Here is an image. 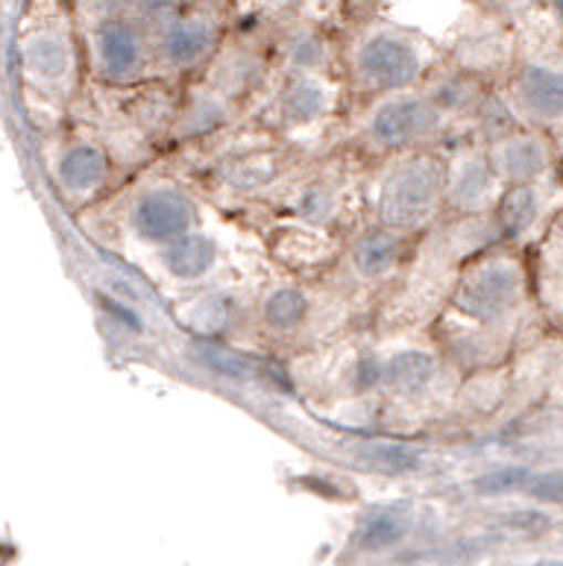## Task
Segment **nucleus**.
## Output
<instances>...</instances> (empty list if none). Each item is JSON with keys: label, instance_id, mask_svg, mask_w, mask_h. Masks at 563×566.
Returning a JSON list of instances; mask_svg holds the SVG:
<instances>
[{"label": "nucleus", "instance_id": "nucleus-23", "mask_svg": "<svg viewBox=\"0 0 563 566\" xmlns=\"http://www.w3.org/2000/svg\"><path fill=\"white\" fill-rule=\"evenodd\" d=\"M525 479H529V475L522 473V470H499V473L488 475V479H481L479 491H484V493L513 491V488L525 484Z\"/></svg>", "mask_w": 563, "mask_h": 566}, {"label": "nucleus", "instance_id": "nucleus-24", "mask_svg": "<svg viewBox=\"0 0 563 566\" xmlns=\"http://www.w3.org/2000/svg\"><path fill=\"white\" fill-rule=\"evenodd\" d=\"M531 493L543 502H563V473L540 475L538 482L531 484Z\"/></svg>", "mask_w": 563, "mask_h": 566}, {"label": "nucleus", "instance_id": "nucleus-25", "mask_svg": "<svg viewBox=\"0 0 563 566\" xmlns=\"http://www.w3.org/2000/svg\"><path fill=\"white\" fill-rule=\"evenodd\" d=\"M552 9H555V15L563 21V0H552Z\"/></svg>", "mask_w": 563, "mask_h": 566}, {"label": "nucleus", "instance_id": "nucleus-10", "mask_svg": "<svg viewBox=\"0 0 563 566\" xmlns=\"http://www.w3.org/2000/svg\"><path fill=\"white\" fill-rule=\"evenodd\" d=\"M103 174H106V161H103V153L94 147H74L60 161L62 186L74 195L92 191L103 179Z\"/></svg>", "mask_w": 563, "mask_h": 566}, {"label": "nucleus", "instance_id": "nucleus-17", "mask_svg": "<svg viewBox=\"0 0 563 566\" xmlns=\"http://www.w3.org/2000/svg\"><path fill=\"white\" fill-rule=\"evenodd\" d=\"M323 101H326V97H323L317 83H312V80H300V83H294L285 92L282 109H285L288 118L309 120L323 109Z\"/></svg>", "mask_w": 563, "mask_h": 566}, {"label": "nucleus", "instance_id": "nucleus-13", "mask_svg": "<svg viewBox=\"0 0 563 566\" xmlns=\"http://www.w3.org/2000/svg\"><path fill=\"white\" fill-rule=\"evenodd\" d=\"M355 268L367 276H378L394 268V262L399 259V241L387 232H371L364 235L353 250Z\"/></svg>", "mask_w": 563, "mask_h": 566}, {"label": "nucleus", "instance_id": "nucleus-12", "mask_svg": "<svg viewBox=\"0 0 563 566\" xmlns=\"http://www.w3.org/2000/svg\"><path fill=\"white\" fill-rule=\"evenodd\" d=\"M546 147L538 138H517L499 153V168L513 179H531L546 168Z\"/></svg>", "mask_w": 563, "mask_h": 566}, {"label": "nucleus", "instance_id": "nucleus-16", "mask_svg": "<svg viewBox=\"0 0 563 566\" xmlns=\"http://www.w3.org/2000/svg\"><path fill=\"white\" fill-rule=\"evenodd\" d=\"M305 308H309V303H305V296L300 291L282 287L277 294H270V300L264 303V317L279 329H291V326L303 321Z\"/></svg>", "mask_w": 563, "mask_h": 566}, {"label": "nucleus", "instance_id": "nucleus-15", "mask_svg": "<svg viewBox=\"0 0 563 566\" xmlns=\"http://www.w3.org/2000/svg\"><path fill=\"white\" fill-rule=\"evenodd\" d=\"M499 214H502L504 229H508L511 235H522V232H529V229L534 227V220H538L540 195L529 186L513 188L511 195L502 200V209H499Z\"/></svg>", "mask_w": 563, "mask_h": 566}, {"label": "nucleus", "instance_id": "nucleus-11", "mask_svg": "<svg viewBox=\"0 0 563 566\" xmlns=\"http://www.w3.org/2000/svg\"><path fill=\"white\" fill-rule=\"evenodd\" d=\"M27 69L44 80H60L71 65V53L62 35L56 33H35L24 48Z\"/></svg>", "mask_w": 563, "mask_h": 566}, {"label": "nucleus", "instance_id": "nucleus-9", "mask_svg": "<svg viewBox=\"0 0 563 566\" xmlns=\"http://www.w3.org/2000/svg\"><path fill=\"white\" fill-rule=\"evenodd\" d=\"M215 244L202 235H183L174 238L165 250V264L170 273H177L183 280H197L215 264Z\"/></svg>", "mask_w": 563, "mask_h": 566}, {"label": "nucleus", "instance_id": "nucleus-1", "mask_svg": "<svg viewBox=\"0 0 563 566\" xmlns=\"http://www.w3.org/2000/svg\"><path fill=\"white\" fill-rule=\"evenodd\" d=\"M440 165L431 159H411L387 179L382 195V218L394 227H414L431 212L440 195Z\"/></svg>", "mask_w": 563, "mask_h": 566}, {"label": "nucleus", "instance_id": "nucleus-20", "mask_svg": "<svg viewBox=\"0 0 563 566\" xmlns=\"http://www.w3.org/2000/svg\"><path fill=\"white\" fill-rule=\"evenodd\" d=\"M399 534H403V525L396 523L394 516H378L364 528L362 541L367 549H378V546H390Z\"/></svg>", "mask_w": 563, "mask_h": 566}, {"label": "nucleus", "instance_id": "nucleus-2", "mask_svg": "<svg viewBox=\"0 0 563 566\" xmlns=\"http://www.w3.org/2000/svg\"><path fill=\"white\" fill-rule=\"evenodd\" d=\"M358 71L376 85H405L411 83L420 71V53L414 51L411 42L394 33H373L358 48Z\"/></svg>", "mask_w": 563, "mask_h": 566}, {"label": "nucleus", "instance_id": "nucleus-4", "mask_svg": "<svg viewBox=\"0 0 563 566\" xmlns=\"http://www.w3.org/2000/svg\"><path fill=\"white\" fill-rule=\"evenodd\" d=\"M94 51H97L101 71L112 80H124L142 69V35L124 18H110L94 30Z\"/></svg>", "mask_w": 563, "mask_h": 566}, {"label": "nucleus", "instance_id": "nucleus-18", "mask_svg": "<svg viewBox=\"0 0 563 566\" xmlns=\"http://www.w3.org/2000/svg\"><path fill=\"white\" fill-rule=\"evenodd\" d=\"M493 188V174H490L488 165H481L479 159L467 161L461 170H458V179H455V197L461 203H476L484 195H490Z\"/></svg>", "mask_w": 563, "mask_h": 566}, {"label": "nucleus", "instance_id": "nucleus-19", "mask_svg": "<svg viewBox=\"0 0 563 566\" xmlns=\"http://www.w3.org/2000/svg\"><path fill=\"white\" fill-rule=\"evenodd\" d=\"M229 317V305L220 300V296H209V300H202L191 314V323L197 329L202 332H215L220 329Z\"/></svg>", "mask_w": 563, "mask_h": 566}, {"label": "nucleus", "instance_id": "nucleus-5", "mask_svg": "<svg viewBox=\"0 0 563 566\" xmlns=\"http://www.w3.org/2000/svg\"><path fill=\"white\" fill-rule=\"evenodd\" d=\"M133 220L138 235L147 241H174L179 232H186L191 220V203L174 191H153L138 200Z\"/></svg>", "mask_w": 563, "mask_h": 566}, {"label": "nucleus", "instance_id": "nucleus-14", "mask_svg": "<svg viewBox=\"0 0 563 566\" xmlns=\"http://www.w3.org/2000/svg\"><path fill=\"white\" fill-rule=\"evenodd\" d=\"M431 376H435V361L426 353L396 355L390 367H387V379H390V385L396 390H403V394H414V390L426 388Z\"/></svg>", "mask_w": 563, "mask_h": 566}, {"label": "nucleus", "instance_id": "nucleus-3", "mask_svg": "<svg viewBox=\"0 0 563 566\" xmlns=\"http://www.w3.org/2000/svg\"><path fill=\"white\" fill-rule=\"evenodd\" d=\"M520 271L508 262H493L481 268L467 285L461 287L463 312L481 321H497L520 296Z\"/></svg>", "mask_w": 563, "mask_h": 566}, {"label": "nucleus", "instance_id": "nucleus-7", "mask_svg": "<svg viewBox=\"0 0 563 566\" xmlns=\"http://www.w3.org/2000/svg\"><path fill=\"white\" fill-rule=\"evenodd\" d=\"M431 124L429 106L417 97L408 101H394L382 106L373 118V136L382 144H405L426 133Z\"/></svg>", "mask_w": 563, "mask_h": 566}, {"label": "nucleus", "instance_id": "nucleus-21", "mask_svg": "<svg viewBox=\"0 0 563 566\" xmlns=\"http://www.w3.org/2000/svg\"><path fill=\"white\" fill-rule=\"evenodd\" d=\"M206 361H209V367H215L218 373H223V376H232V379H244V376H250V364L241 358V355H232V353H220V349H206Z\"/></svg>", "mask_w": 563, "mask_h": 566}, {"label": "nucleus", "instance_id": "nucleus-22", "mask_svg": "<svg viewBox=\"0 0 563 566\" xmlns=\"http://www.w3.org/2000/svg\"><path fill=\"white\" fill-rule=\"evenodd\" d=\"M371 458L373 464L385 467V470H414L417 467V458L399 447H376L371 449Z\"/></svg>", "mask_w": 563, "mask_h": 566}, {"label": "nucleus", "instance_id": "nucleus-6", "mask_svg": "<svg viewBox=\"0 0 563 566\" xmlns=\"http://www.w3.org/2000/svg\"><path fill=\"white\" fill-rule=\"evenodd\" d=\"M517 97L538 118H563V65L529 62L517 76Z\"/></svg>", "mask_w": 563, "mask_h": 566}, {"label": "nucleus", "instance_id": "nucleus-8", "mask_svg": "<svg viewBox=\"0 0 563 566\" xmlns=\"http://www.w3.org/2000/svg\"><path fill=\"white\" fill-rule=\"evenodd\" d=\"M209 21L202 18H179L161 33V53L168 56L174 65H188V62L200 60L202 53L211 48Z\"/></svg>", "mask_w": 563, "mask_h": 566}]
</instances>
